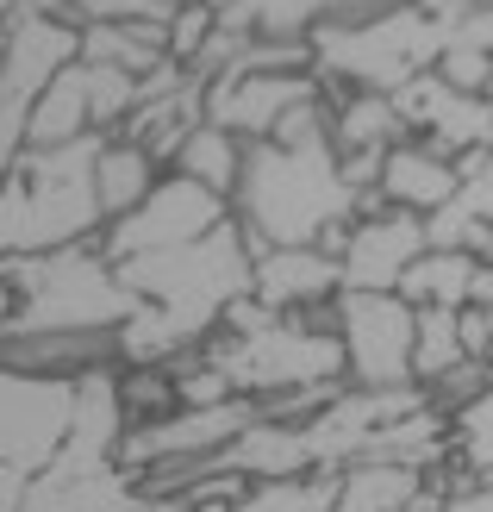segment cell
Instances as JSON below:
<instances>
[{
  "instance_id": "1f68e13d",
  "label": "cell",
  "mask_w": 493,
  "mask_h": 512,
  "mask_svg": "<svg viewBox=\"0 0 493 512\" xmlns=\"http://www.w3.org/2000/svg\"><path fill=\"white\" fill-rule=\"evenodd\" d=\"M69 7H75V25H132V19L169 25L175 0H69Z\"/></svg>"
},
{
  "instance_id": "d6a6232c",
  "label": "cell",
  "mask_w": 493,
  "mask_h": 512,
  "mask_svg": "<svg viewBox=\"0 0 493 512\" xmlns=\"http://www.w3.org/2000/svg\"><path fill=\"white\" fill-rule=\"evenodd\" d=\"M431 75H444V82H450V88H462V94H481V88H487V75H493V57L444 44V57H437V69H431Z\"/></svg>"
},
{
  "instance_id": "d590c367",
  "label": "cell",
  "mask_w": 493,
  "mask_h": 512,
  "mask_svg": "<svg viewBox=\"0 0 493 512\" xmlns=\"http://www.w3.org/2000/svg\"><path fill=\"white\" fill-rule=\"evenodd\" d=\"M200 7H213V13H231V7H238V0H200Z\"/></svg>"
},
{
  "instance_id": "8fae6325",
  "label": "cell",
  "mask_w": 493,
  "mask_h": 512,
  "mask_svg": "<svg viewBox=\"0 0 493 512\" xmlns=\"http://www.w3.org/2000/svg\"><path fill=\"white\" fill-rule=\"evenodd\" d=\"M319 82L313 75H269V69H219L213 82H200V119L231 132L238 144H263L281 113L300 107V100H313Z\"/></svg>"
},
{
  "instance_id": "5bb4252c",
  "label": "cell",
  "mask_w": 493,
  "mask_h": 512,
  "mask_svg": "<svg viewBox=\"0 0 493 512\" xmlns=\"http://www.w3.org/2000/svg\"><path fill=\"white\" fill-rule=\"evenodd\" d=\"M337 294H344L337 256H325L319 244H281L250 256V300L269 313H319Z\"/></svg>"
},
{
  "instance_id": "7c38bea8",
  "label": "cell",
  "mask_w": 493,
  "mask_h": 512,
  "mask_svg": "<svg viewBox=\"0 0 493 512\" xmlns=\"http://www.w3.org/2000/svg\"><path fill=\"white\" fill-rule=\"evenodd\" d=\"M387 100H394L406 138H425L431 150H444L450 163L475 157V150H493V113H487V100L450 88L444 75L425 69V75H412L406 88H394Z\"/></svg>"
},
{
  "instance_id": "5b68a950",
  "label": "cell",
  "mask_w": 493,
  "mask_h": 512,
  "mask_svg": "<svg viewBox=\"0 0 493 512\" xmlns=\"http://www.w3.org/2000/svg\"><path fill=\"white\" fill-rule=\"evenodd\" d=\"M444 44H450V25H437L419 0H394L381 13L306 32L319 94H394L412 75L437 69Z\"/></svg>"
},
{
  "instance_id": "e0dca14e",
  "label": "cell",
  "mask_w": 493,
  "mask_h": 512,
  "mask_svg": "<svg viewBox=\"0 0 493 512\" xmlns=\"http://www.w3.org/2000/svg\"><path fill=\"white\" fill-rule=\"evenodd\" d=\"M75 138H100L94 132V69L88 63H63L38 100L25 107V150H57Z\"/></svg>"
},
{
  "instance_id": "f1b7e54d",
  "label": "cell",
  "mask_w": 493,
  "mask_h": 512,
  "mask_svg": "<svg viewBox=\"0 0 493 512\" xmlns=\"http://www.w3.org/2000/svg\"><path fill=\"white\" fill-rule=\"evenodd\" d=\"M113 394H119L125 425H150V419L175 413V375H169V363H119L113 369Z\"/></svg>"
},
{
  "instance_id": "d6986e66",
  "label": "cell",
  "mask_w": 493,
  "mask_h": 512,
  "mask_svg": "<svg viewBox=\"0 0 493 512\" xmlns=\"http://www.w3.org/2000/svg\"><path fill=\"white\" fill-rule=\"evenodd\" d=\"M219 469L238 481H281V475H306L319 469L313 450H306L300 425H275V419H250L238 438L219 450Z\"/></svg>"
},
{
  "instance_id": "4dcf8cb0",
  "label": "cell",
  "mask_w": 493,
  "mask_h": 512,
  "mask_svg": "<svg viewBox=\"0 0 493 512\" xmlns=\"http://www.w3.org/2000/svg\"><path fill=\"white\" fill-rule=\"evenodd\" d=\"M169 375H175V406H219V400H231L225 375H219L213 363H206L200 350L175 356V363H169Z\"/></svg>"
},
{
  "instance_id": "52a82bcc",
  "label": "cell",
  "mask_w": 493,
  "mask_h": 512,
  "mask_svg": "<svg viewBox=\"0 0 493 512\" xmlns=\"http://www.w3.org/2000/svg\"><path fill=\"white\" fill-rule=\"evenodd\" d=\"M200 356L225 375V388L238 400H275V394H300V388H337L344 381V350L331 331V306L319 313H275L263 331L250 338H213L200 344Z\"/></svg>"
},
{
  "instance_id": "6da1fadb",
  "label": "cell",
  "mask_w": 493,
  "mask_h": 512,
  "mask_svg": "<svg viewBox=\"0 0 493 512\" xmlns=\"http://www.w3.org/2000/svg\"><path fill=\"white\" fill-rule=\"evenodd\" d=\"M356 213H362V194L344 188L331 144H306V150L244 144L231 219H238L250 256L281 244H319L331 225H350Z\"/></svg>"
},
{
  "instance_id": "8992f818",
  "label": "cell",
  "mask_w": 493,
  "mask_h": 512,
  "mask_svg": "<svg viewBox=\"0 0 493 512\" xmlns=\"http://www.w3.org/2000/svg\"><path fill=\"white\" fill-rule=\"evenodd\" d=\"M0 275L19 300L7 338H19V331H113L132 313V294L119 288V275L94 238L44 256H0Z\"/></svg>"
},
{
  "instance_id": "83f0119b",
  "label": "cell",
  "mask_w": 493,
  "mask_h": 512,
  "mask_svg": "<svg viewBox=\"0 0 493 512\" xmlns=\"http://www.w3.org/2000/svg\"><path fill=\"white\" fill-rule=\"evenodd\" d=\"M337 500V469H306L281 481H250L231 512H331Z\"/></svg>"
},
{
  "instance_id": "9a60e30c",
  "label": "cell",
  "mask_w": 493,
  "mask_h": 512,
  "mask_svg": "<svg viewBox=\"0 0 493 512\" xmlns=\"http://www.w3.org/2000/svg\"><path fill=\"white\" fill-rule=\"evenodd\" d=\"M456 182L462 175H456V163L444 157V150H431L425 138H400V144H387V157H381L375 194H381V207H394V213L431 219L456 194Z\"/></svg>"
},
{
  "instance_id": "74e56055",
  "label": "cell",
  "mask_w": 493,
  "mask_h": 512,
  "mask_svg": "<svg viewBox=\"0 0 493 512\" xmlns=\"http://www.w3.org/2000/svg\"><path fill=\"white\" fill-rule=\"evenodd\" d=\"M7 13H13V0H0V19H7Z\"/></svg>"
},
{
  "instance_id": "4fadbf2b",
  "label": "cell",
  "mask_w": 493,
  "mask_h": 512,
  "mask_svg": "<svg viewBox=\"0 0 493 512\" xmlns=\"http://www.w3.org/2000/svg\"><path fill=\"white\" fill-rule=\"evenodd\" d=\"M419 250H425V219L394 213V207L356 213L344 232V250H337V281H344V294H394Z\"/></svg>"
},
{
  "instance_id": "7a4b0ae2",
  "label": "cell",
  "mask_w": 493,
  "mask_h": 512,
  "mask_svg": "<svg viewBox=\"0 0 493 512\" xmlns=\"http://www.w3.org/2000/svg\"><path fill=\"white\" fill-rule=\"evenodd\" d=\"M107 138H75L57 150H19L0 169V256H44L100 238L94 150Z\"/></svg>"
},
{
  "instance_id": "ba28073f",
  "label": "cell",
  "mask_w": 493,
  "mask_h": 512,
  "mask_svg": "<svg viewBox=\"0 0 493 512\" xmlns=\"http://www.w3.org/2000/svg\"><path fill=\"white\" fill-rule=\"evenodd\" d=\"M69 406H75V381H38L0 369V512H19L25 481L69 438Z\"/></svg>"
},
{
  "instance_id": "ffe728a7",
  "label": "cell",
  "mask_w": 493,
  "mask_h": 512,
  "mask_svg": "<svg viewBox=\"0 0 493 512\" xmlns=\"http://www.w3.org/2000/svg\"><path fill=\"white\" fill-rule=\"evenodd\" d=\"M75 63H94V69H119L144 82L157 63H169L163 50V25L132 19V25H75Z\"/></svg>"
},
{
  "instance_id": "30bf717a",
  "label": "cell",
  "mask_w": 493,
  "mask_h": 512,
  "mask_svg": "<svg viewBox=\"0 0 493 512\" xmlns=\"http://www.w3.org/2000/svg\"><path fill=\"white\" fill-rule=\"evenodd\" d=\"M219 219H231V207L219 194H206L194 182H181V175H157V188H150L132 213H119L100 225V256L107 263H125V256H150V250H175V244H194L206 238Z\"/></svg>"
},
{
  "instance_id": "484cf974",
  "label": "cell",
  "mask_w": 493,
  "mask_h": 512,
  "mask_svg": "<svg viewBox=\"0 0 493 512\" xmlns=\"http://www.w3.org/2000/svg\"><path fill=\"white\" fill-rule=\"evenodd\" d=\"M469 363V350H462V313L450 306H412V381H437L444 369Z\"/></svg>"
},
{
  "instance_id": "836d02e7",
  "label": "cell",
  "mask_w": 493,
  "mask_h": 512,
  "mask_svg": "<svg viewBox=\"0 0 493 512\" xmlns=\"http://www.w3.org/2000/svg\"><path fill=\"white\" fill-rule=\"evenodd\" d=\"M437 512H493V488H462V494H450Z\"/></svg>"
},
{
  "instance_id": "9c48e42d",
  "label": "cell",
  "mask_w": 493,
  "mask_h": 512,
  "mask_svg": "<svg viewBox=\"0 0 493 512\" xmlns=\"http://www.w3.org/2000/svg\"><path fill=\"white\" fill-rule=\"evenodd\" d=\"M331 331L344 350V388H419L412 381V306L400 294H337Z\"/></svg>"
},
{
  "instance_id": "ac0fdd59",
  "label": "cell",
  "mask_w": 493,
  "mask_h": 512,
  "mask_svg": "<svg viewBox=\"0 0 493 512\" xmlns=\"http://www.w3.org/2000/svg\"><path fill=\"white\" fill-rule=\"evenodd\" d=\"M381 7H394V0H238L231 13H219V25H231L244 38H306L319 25L362 19Z\"/></svg>"
},
{
  "instance_id": "277c9868",
  "label": "cell",
  "mask_w": 493,
  "mask_h": 512,
  "mask_svg": "<svg viewBox=\"0 0 493 512\" xmlns=\"http://www.w3.org/2000/svg\"><path fill=\"white\" fill-rule=\"evenodd\" d=\"M113 275L138 306H157L181 338H188V350H200L213 338L225 306L250 294V244L238 232V219H219L194 244L125 256V263H113Z\"/></svg>"
},
{
  "instance_id": "3957f363",
  "label": "cell",
  "mask_w": 493,
  "mask_h": 512,
  "mask_svg": "<svg viewBox=\"0 0 493 512\" xmlns=\"http://www.w3.org/2000/svg\"><path fill=\"white\" fill-rule=\"evenodd\" d=\"M119 394H113V369L75 375V406H69V438L57 456L25 481L19 512H150L132 488V469H119Z\"/></svg>"
},
{
  "instance_id": "4316f807",
  "label": "cell",
  "mask_w": 493,
  "mask_h": 512,
  "mask_svg": "<svg viewBox=\"0 0 493 512\" xmlns=\"http://www.w3.org/2000/svg\"><path fill=\"white\" fill-rule=\"evenodd\" d=\"M450 463L481 488H493V381L450 413Z\"/></svg>"
},
{
  "instance_id": "f546056e",
  "label": "cell",
  "mask_w": 493,
  "mask_h": 512,
  "mask_svg": "<svg viewBox=\"0 0 493 512\" xmlns=\"http://www.w3.org/2000/svg\"><path fill=\"white\" fill-rule=\"evenodd\" d=\"M213 25H219L213 7H200V0H175V13H169V25H163V50H169V63H175V69H188V63L200 57V44L213 38Z\"/></svg>"
},
{
  "instance_id": "44dd1931",
  "label": "cell",
  "mask_w": 493,
  "mask_h": 512,
  "mask_svg": "<svg viewBox=\"0 0 493 512\" xmlns=\"http://www.w3.org/2000/svg\"><path fill=\"white\" fill-rule=\"evenodd\" d=\"M238 169H244V144L231 132H219V125H206V119L181 138L175 163H169V175H181V182H194L206 194H219L225 207H231V188H238Z\"/></svg>"
},
{
  "instance_id": "cb8c5ba5",
  "label": "cell",
  "mask_w": 493,
  "mask_h": 512,
  "mask_svg": "<svg viewBox=\"0 0 493 512\" xmlns=\"http://www.w3.org/2000/svg\"><path fill=\"white\" fill-rule=\"evenodd\" d=\"M325 107H331V150H387L406 138L387 94H325Z\"/></svg>"
},
{
  "instance_id": "d4e9b609",
  "label": "cell",
  "mask_w": 493,
  "mask_h": 512,
  "mask_svg": "<svg viewBox=\"0 0 493 512\" xmlns=\"http://www.w3.org/2000/svg\"><path fill=\"white\" fill-rule=\"evenodd\" d=\"M412 494H419V469L344 463V469H337V500H331V512H406Z\"/></svg>"
},
{
  "instance_id": "7402d4cb",
  "label": "cell",
  "mask_w": 493,
  "mask_h": 512,
  "mask_svg": "<svg viewBox=\"0 0 493 512\" xmlns=\"http://www.w3.org/2000/svg\"><path fill=\"white\" fill-rule=\"evenodd\" d=\"M150 188H157V163H150L138 144L107 138V144L94 150V207H100V219L132 213Z\"/></svg>"
},
{
  "instance_id": "2e32d148",
  "label": "cell",
  "mask_w": 493,
  "mask_h": 512,
  "mask_svg": "<svg viewBox=\"0 0 493 512\" xmlns=\"http://www.w3.org/2000/svg\"><path fill=\"white\" fill-rule=\"evenodd\" d=\"M113 331H19L0 344V369L38 375V381H75L94 369H113Z\"/></svg>"
},
{
  "instance_id": "8d00e7d4",
  "label": "cell",
  "mask_w": 493,
  "mask_h": 512,
  "mask_svg": "<svg viewBox=\"0 0 493 512\" xmlns=\"http://www.w3.org/2000/svg\"><path fill=\"white\" fill-rule=\"evenodd\" d=\"M481 100H487V113H493V75H487V88H481Z\"/></svg>"
},
{
  "instance_id": "603a6c76",
  "label": "cell",
  "mask_w": 493,
  "mask_h": 512,
  "mask_svg": "<svg viewBox=\"0 0 493 512\" xmlns=\"http://www.w3.org/2000/svg\"><path fill=\"white\" fill-rule=\"evenodd\" d=\"M469 275H475V256L469 250H419L400 275V300L406 306H450V313H462L469 306Z\"/></svg>"
},
{
  "instance_id": "e575fe53",
  "label": "cell",
  "mask_w": 493,
  "mask_h": 512,
  "mask_svg": "<svg viewBox=\"0 0 493 512\" xmlns=\"http://www.w3.org/2000/svg\"><path fill=\"white\" fill-rule=\"evenodd\" d=\"M13 288H7V275H0V338H7V331H13Z\"/></svg>"
}]
</instances>
